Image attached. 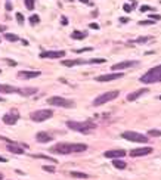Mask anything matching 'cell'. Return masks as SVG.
<instances>
[{"label":"cell","mask_w":161,"mask_h":180,"mask_svg":"<svg viewBox=\"0 0 161 180\" xmlns=\"http://www.w3.org/2000/svg\"><path fill=\"white\" fill-rule=\"evenodd\" d=\"M86 149H87V145H84V143H56L49 151L52 154L68 155L74 154V152H84Z\"/></svg>","instance_id":"1"},{"label":"cell","mask_w":161,"mask_h":180,"mask_svg":"<svg viewBox=\"0 0 161 180\" xmlns=\"http://www.w3.org/2000/svg\"><path fill=\"white\" fill-rule=\"evenodd\" d=\"M67 127L78 133H89L96 129V124L92 121H67Z\"/></svg>","instance_id":"2"},{"label":"cell","mask_w":161,"mask_h":180,"mask_svg":"<svg viewBox=\"0 0 161 180\" xmlns=\"http://www.w3.org/2000/svg\"><path fill=\"white\" fill-rule=\"evenodd\" d=\"M140 83L145 84H152V83H160L161 81V65L158 67H154L149 71H146L142 77L139 78Z\"/></svg>","instance_id":"3"},{"label":"cell","mask_w":161,"mask_h":180,"mask_svg":"<svg viewBox=\"0 0 161 180\" xmlns=\"http://www.w3.org/2000/svg\"><path fill=\"white\" fill-rule=\"evenodd\" d=\"M47 103L52 106H61V108H73L74 106V101H69L61 96H52L47 99Z\"/></svg>","instance_id":"4"},{"label":"cell","mask_w":161,"mask_h":180,"mask_svg":"<svg viewBox=\"0 0 161 180\" xmlns=\"http://www.w3.org/2000/svg\"><path fill=\"white\" fill-rule=\"evenodd\" d=\"M118 94H120L118 90H111V92H107V93L101 94V96H98V97L93 101V106H101V105H103V103L111 102V101L115 99Z\"/></svg>","instance_id":"5"},{"label":"cell","mask_w":161,"mask_h":180,"mask_svg":"<svg viewBox=\"0 0 161 180\" xmlns=\"http://www.w3.org/2000/svg\"><path fill=\"white\" fill-rule=\"evenodd\" d=\"M121 137L126 140H130V142H137V143H146L149 140V137L140 134V133H136V131H124L121 134Z\"/></svg>","instance_id":"6"},{"label":"cell","mask_w":161,"mask_h":180,"mask_svg":"<svg viewBox=\"0 0 161 180\" xmlns=\"http://www.w3.org/2000/svg\"><path fill=\"white\" fill-rule=\"evenodd\" d=\"M52 115H53V112L51 109H40V111H34L30 114V118L36 123H42V121H46L52 118Z\"/></svg>","instance_id":"7"},{"label":"cell","mask_w":161,"mask_h":180,"mask_svg":"<svg viewBox=\"0 0 161 180\" xmlns=\"http://www.w3.org/2000/svg\"><path fill=\"white\" fill-rule=\"evenodd\" d=\"M136 65H139V61H124V62H118V64L112 65L111 69L112 71H121V69H127L130 67H136Z\"/></svg>","instance_id":"8"},{"label":"cell","mask_w":161,"mask_h":180,"mask_svg":"<svg viewBox=\"0 0 161 180\" xmlns=\"http://www.w3.org/2000/svg\"><path fill=\"white\" fill-rule=\"evenodd\" d=\"M64 55H65L64 50H47V52H42L39 56L42 59H46V58H49V59H58V58H62Z\"/></svg>","instance_id":"9"},{"label":"cell","mask_w":161,"mask_h":180,"mask_svg":"<svg viewBox=\"0 0 161 180\" xmlns=\"http://www.w3.org/2000/svg\"><path fill=\"white\" fill-rule=\"evenodd\" d=\"M2 120H3L5 124H8V126H13V124L19 120V114H18V112H8V114L3 115Z\"/></svg>","instance_id":"10"},{"label":"cell","mask_w":161,"mask_h":180,"mask_svg":"<svg viewBox=\"0 0 161 180\" xmlns=\"http://www.w3.org/2000/svg\"><path fill=\"white\" fill-rule=\"evenodd\" d=\"M152 152L151 146H145V148H136L133 151H130V156H144V155H149Z\"/></svg>","instance_id":"11"},{"label":"cell","mask_w":161,"mask_h":180,"mask_svg":"<svg viewBox=\"0 0 161 180\" xmlns=\"http://www.w3.org/2000/svg\"><path fill=\"white\" fill-rule=\"evenodd\" d=\"M121 77H123V72H112V74H107V75H99L96 78V81L105 83V81H112V80H117Z\"/></svg>","instance_id":"12"},{"label":"cell","mask_w":161,"mask_h":180,"mask_svg":"<svg viewBox=\"0 0 161 180\" xmlns=\"http://www.w3.org/2000/svg\"><path fill=\"white\" fill-rule=\"evenodd\" d=\"M103 155H105L107 158L117 160V158H123V156L126 155V151H123V149H111V151H107Z\"/></svg>","instance_id":"13"},{"label":"cell","mask_w":161,"mask_h":180,"mask_svg":"<svg viewBox=\"0 0 161 180\" xmlns=\"http://www.w3.org/2000/svg\"><path fill=\"white\" fill-rule=\"evenodd\" d=\"M40 74H42L40 71H19L18 72V77L28 80V78H37Z\"/></svg>","instance_id":"14"},{"label":"cell","mask_w":161,"mask_h":180,"mask_svg":"<svg viewBox=\"0 0 161 180\" xmlns=\"http://www.w3.org/2000/svg\"><path fill=\"white\" fill-rule=\"evenodd\" d=\"M83 64H89V61L84 59H65L62 61L64 67H76V65H83Z\"/></svg>","instance_id":"15"},{"label":"cell","mask_w":161,"mask_h":180,"mask_svg":"<svg viewBox=\"0 0 161 180\" xmlns=\"http://www.w3.org/2000/svg\"><path fill=\"white\" fill-rule=\"evenodd\" d=\"M145 93H148V89H139V90H136V92H132V93L127 94V101L129 102H133V101H136L137 97H140V96Z\"/></svg>","instance_id":"16"},{"label":"cell","mask_w":161,"mask_h":180,"mask_svg":"<svg viewBox=\"0 0 161 180\" xmlns=\"http://www.w3.org/2000/svg\"><path fill=\"white\" fill-rule=\"evenodd\" d=\"M36 140L37 142H40V143H47V142H51L52 137L49 133H44V131H40V133H37L36 134Z\"/></svg>","instance_id":"17"},{"label":"cell","mask_w":161,"mask_h":180,"mask_svg":"<svg viewBox=\"0 0 161 180\" xmlns=\"http://www.w3.org/2000/svg\"><path fill=\"white\" fill-rule=\"evenodd\" d=\"M0 93H18V89L8 84H0Z\"/></svg>","instance_id":"18"},{"label":"cell","mask_w":161,"mask_h":180,"mask_svg":"<svg viewBox=\"0 0 161 180\" xmlns=\"http://www.w3.org/2000/svg\"><path fill=\"white\" fill-rule=\"evenodd\" d=\"M8 149L9 152H12V154H18V155H22L24 154V149L22 148H19L18 145H15V143H10V145H8Z\"/></svg>","instance_id":"19"},{"label":"cell","mask_w":161,"mask_h":180,"mask_svg":"<svg viewBox=\"0 0 161 180\" xmlns=\"http://www.w3.org/2000/svg\"><path fill=\"white\" fill-rule=\"evenodd\" d=\"M18 93L22 94V96H30V94L37 93V89H36V87H30V89H18Z\"/></svg>","instance_id":"20"},{"label":"cell","mask_w":161,"mask_h":180,"mask_svg":"<svg viewBox=\"0 0 161 180\" xmlns=\"http://www.w3.org/2000/svg\"><path fill=\"white\" fill-rule=\"evenodd\" d=\"M86 35H87V33H86V31H73L71 37H73L74 40H81V39H84Z\"/></svg>","instance_id":"21"},{"label":"cell","mask_w":161,"mask_h":180,"mask_svg":"<svg viewBox=\"0 0 161 180\" xmlns=\"http://www.w3.org/2000/svg\"><path fill=\"white\" fill-rule=\"evenodd\" d=\"M71 177H77V179H86V177H89L87 176V173H81V171H71Z\"/></svg>","instance_id":"22"},{"label":"cell","mask_w":161,"mask_h":180,"mask_svg":"<svg viewBox=\"0 0 161 180\" xmlns=\"http://www.w3.org/2000/svg\"><path fill=\"white\" fill-rule=\"evenodd\" d=\"M112 165H114L115 168H120V170L126 168V163H124V161H120V160H114V161H112Z\"/></svg>","instance_id":"23"},{"label":"cell","mask_w":161,"mask_h":180,"mask_svg":"<svg viewBox=\"0 0 161 180\" xmlns=\"http://www.w3.org/2000/svg\"><path fill=\"white\" fill-rule=\"evenodd\" d=\"M5 39L8 40V42H18L19 40V37L17 34H10V33H6L5 34Z\"/></svg>","instance_id":"24"},{"label":"cell","mask_w":161,"mask_h":180,"mask_svg":"<svg viewBox=\"0 0 161 180\" xmlns=\"http://www.w3.org/2000/svg\"><path fill=\"white\" fill-rule=\"evenodd\" d=\"M151 40V37H139V39H136L135 42H130V43H137V44H142V43H146V42H149Z\"/></svg>","instance_id":"25"},{"label":"cell","mask_w":161,"mask_h":180,"mask_svg":"<svg viewBox=\"0 0 161 180\" xmlns=\"http://www.w3.org/2000/svg\"><path fill=\"white\" fill-rule=\"evenodd\" d=\"M34 158H43V160H47V161H52V163H58L55 158H51V156H46V155H42V154H39V155H33Z\"/></svg>","instance_id":"26"},{"label":"cell","mask_w":161,"mask_h":180,"mask_svg":"<svg viewBox=\"0 0 161 180\" xmlns=\"http://www.w3.org/2000/svg\"><path fill=\"white\" fill-rule=\"evenodd\" d=\"M148 134H149V136H161V131L160 130H155V129H152V130H149V131H148Z\"/></svg>","instance_id":"27"},{"label":"cell","mask_w":161,"mask_h":180,"mask_svg":"<svg viewBox=\"0 0 161 180\" xmlns=\"http://www.w3.org/2000/svg\"><path fill=\"white\" fill-rule=\"evenodd\" d=\"M25 8L33 10L34 9V0H25Z\"/></svg>","instance_id":"28"},{"label":"cell","mask_w":161,"mask_h":180,"mask_svg":"<svg viewBox=\"0 0 161 180\" xmlns=\"http://www.w3.org/2000/svg\"><path fill=\"white\" fill-rule=\"evenodd\" d=\"M39 21H40V18L37 17V15H31V17H30V24H37V22H39Z\"/></svg>","instance_id":"29"},{"label":"cell","mask_w":161,"mask_h":180,"mask_svg":"<svg viewBox=\"0 0 161 180\" xmlns=\"http://www.w3.org/2000/svg\"><path fill=\"white\" fill-rule=\"evenodd\" d=\"M155 8H151V6H148V5H144V6H140V12H149V10H154Z\"/></svg>","instance_id":"30"},{"label":"cell","mask_w":161,"mask_h":180,"mask_svg":"<svg viewBox=\"0 0 161 180\" xmlns=\"http://www.w3.org/2000/svg\"><path fill=\"white\" fill-rule=\"evenodd\" d=\"M44 171H49V173H55V167H49V165H44L43 167Z\"/></svg>","instance_id":"31"},{"label":"cell","mask_w":161,"mask_h":180,"mask_svg":"<svg viewBox=\"0 0 161 180\" xmlns=\"http://www.w3.org/2000/svg\"><path fill=\"white\" fill-rule=\"evenodd\" d=\"M105 59H90L89 61V64H103Z\"/></svg>","instance_id":"32"},{"label":"cell","mask_w":161,"mask_h":180,"mask_svg":"<svg viewBox=\"0 0 161 180\" xmlns=\"http://www.w3.org/2000/svg\"><path fill=\"white\" fill-rule=\"evenodd\" d=\"M17 19H18V22H19V24H22V22H24V17H22V13H19V12H18V13H17Z\"/></svg>","instance_id":"33"},{"label":"cell","mask_w":161,"mask_h":180,"mask_svg":"<svg viewBox=\"0 0 161 180\" xmlns=\"http://www.w3.org/2000/svg\"><path fill=\"white\" fill-rule=\"evenodd\" d=\"M154 22H155V21L151 19V21H140L139 24H140V25H151V24H154Z\"/></svg>","instance_id":"34"},{"label":"cell","mask_w":161,"mask_h":180,"mask_svg":"<svg viewBox=\"0 0 161 180\" xmlns=\"http://www.w3.org/2000/svg\"><path fill=\"white\" fill-rule=\"evenodd\" d=\"M123 9H124V10H126V12H132V6H130V5H124V6H123Z\"/></svg>","instance_id":"35"},{"label":"cell","mask_w":161,"mask_h":180,"mask_svg":"<svg viewBox=\"0 0 161 180\" xmlns=\"http://www.w3.org/2000/svg\"><path fill=\"white\" fill-rule=\"evenodd\" d=\"M90 28H92V30H99V25H98V24H96V22H92V24H90Z\"/></svg>","instance_id":"36"},{"label":"cell","mask_w":161,"mask_h":180,"mask_svg":"<svg viewBox=\"0 0 161 180\" xmlns=\"http://www.w3.org/2000/svg\"><path fill=\"white\" fill-rule=\"evenodd\" d=\"M151 19L152 21H158V19H161V15H151Z\"/></svg>","instance_id":"37"},{"label":"cell","mask_w":161,"mask_h":180,"mask_svg":"<svg viewBox=\"0 0 161 180\" xmlns=\"http://www.w3.org/2000/svg\"><path fill=\"white\" fill-rule=\"evenodd\" d=\"M87 50H92L90 47H84V49H78V50H76L77 53H81V52H87Z\"/></svg>","instance_id":"38"},{"label":"cell","mask_w":161,"mask_h":180,"mask_svg":"<svg viewBox=\"0 0 161 180\" xmlns=\"http://www.w3.org/2000/svg\"><path fill=\"white\" fill-rule=\"evenodd\" d=\"M6 62H8L9 65H12V67H15V65H17V62H15V61H12V59H6Z\"/></svg>","instance_id":"39"},{"label":"cell","mask_w":161,"mask_h":180,"mask_svg":"<svg viewBox=\"0 0 161 180\" xmlns=\"http://www.w3.org/2000/svg\"><path fill=\"white\" fill-rule=\"evenodd\" d=\"M5 8H6V10H8V12H10V10H12V5H10V3H6V6H5Z\"/></svg>","instance_id":"40"},{"label":"cell","mask_w":161,"mask_h":180,"mask_svg":"<svg viewBox=\"0 0 161 180\" xmlns=\"http://www.w3.org/2000/svg\"><path fill=\"white\" fill-rule=\"evenodd\" d=\"M62 24H64V25H67L68 24V19L65 17H62Z\"/></svg>","instance_id":"41"},{"label":"cell","mask_w":161,"mask_h":180,"mask_svg":"<svg viewBox=\"0 0 161 180\" xmlns=\"http://www.w3.org/2000/svg\"><path fill=\"white\" fill-rule=\"evenodd\" d=\"M120 21H121V22H124V24H126V22H127V21H129V18H120Z\"/></svg>","instance_id":"42"},{"label":"cell","mask_w":161,"mask_h":180,"mask_svg":"<svg viewBox=\"0 0 161 180\" xmlns=\"http://www.w3.org/2000/svg\"><path fill=\"white\" fill-rule=\"evenodd\" d=\"M6 161H8L6 158H3V156H0V163H6Z\"/></svg>","instance_id":"43"},{"label":"cell","mask_w":161,"mask_h":180,"mask_svg":"<svg viewBox=\"0 0 161 180\" xmlns=\"http://www.w3.org/2000/svg\"><path fill=\"white\" fill-rule=\"evenodd\" d=\"M81 3H89V0H80Z\"/></svg>","instance_id":"44"},{"label":"cell","mask_w":161,"mask_h":180,"mask_svg":"<svg viewBox=\"0 0 161 180\" xmlns=\"http://www.w3.org/2000/svg\"><path fill=\"white\" fill-rule=\"evenodd\" d=\"M0 31H5V27H2V25H0Z\"/></svg>","instance_id":"45"},{"label":"cell","mask_w":161,"mask_h":180,"mask_svg":"<svg viewBox=\"0 0 161 180\" xmlns=\"http://www.w3.org/2000/svg\"><path fill=\"white\" fill-rule=\"evenodd\" d=\"M3 179V174H2V173H0V180Z\"/></svg>","instance_id":"46"},{"label":"cell","mask_w":161,"mask_h":180,"mask_svg":"<svg viewBox=\"0 0 161 180\" xmlns=\"http://www.w3.org/2000/svg\"><path fill=\"white\" fill-rule=\"evenodd\" d=\"M0 102H5V101H3V99H2V97H0Z\"/></svg>","instance_id":"47"},{"label":"cell","mask_w":161,"mask_h":180,"mask_svg":"<svg viewBox=\"0 0 161 180\" xmlns=\"http://www.w3.org/2000/svg\"><path fill=\"white\" fill-rule=\"evenodd\" d=\"M160 99H161V96H160Z\"/></svg>","instance_id":"48"}]
</instances>
